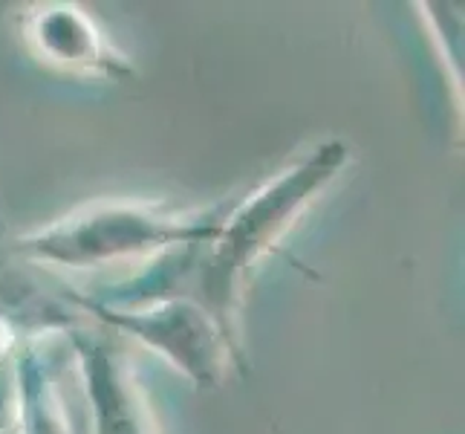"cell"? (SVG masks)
I'll return each mask as SVG.
<instances>
[{
  "label": "cell",
  "instance_id": "6da1fadb",
  "mask_svg": "<svg viewBox=\"0 0 465 434\" xmlns=\"http://www.w3.org/2000/svg\"><path fill=\"white\" fill-rule=\"evenodd\" d=\"M347 154L350 148L339 139L315 145L301 163L283 168L246 197L229 200L212 235L188 247H176V252H168L156 269L127 287H116L119 293L99 304L139 308L163 298L194 301L214 318L237 359L246 365L243 350L237 345V313L240 298L246 293L249 267L275 249L292 220L315 200L318 191L335 180V174L347 163Z\"/></svg>",
  "mask_w": 465,
  "mask_h": 434
},
{
  "label": "cell",
  "instance_id": "7a4b0ae2",
  "mask_svg": "<svg viewBox=\"0 0 465 434\" xmlns=\"http://www.w3.org/2000/svg\"><path fill=\"white\" fill-rule=\"evenodd\" d=\"M226 203L203 215H168L148 203H93L46 229L21 237V258L55 267H104L145 252L188 247L212 235Z\"/></svg>",
  "mask_w": 465,
  "mask_h": 434
},
{
  "label": "cell",
  "instance_id": "3957f363",
  "mask_svg": "<svg viewBox=\"0 0 465 434\" xmlns=\"http://www.w3.org/2000/svg\"><path fill=\"white\" fill-rule=\"evenodd\" d=\"M67 298L78 301L84 310L104 318L110 328L127 330L139 342L163 353L168 362L185 371L200 389H217L226 362H234L240 371H246V365L237 359V353L214 325V318L203 308H197L194 301L163 298L139 304V308H104V304L84 296L70 293Z\"/></svg>",
  "mask_w": 465,
  "mask_h": 434
},
{
  "label": "cell",
  "instance_id": "277c9868",
  "mask_svg": "<svg viewBox=\"0 0 465 434\" xmlns=\"http://www.w3.org/2000/svg\"><path fill=\"white\" fill-rule=\"evenodd\" d=\"M24 32L32 50L55 67L104 76L114 82L134 76L131 64L104 41L93 18L75 6H38L24 18Z\"/></svg>",
  "mask_w": 465,
  "mask_h": 434
},
{
  "label": "cell",
  "instance_id": "5b68a950",
  "mask_svg": "<svg viewBox=\"0 0 465 434\" xmlns=\"http://www.w3.org/2000/svg\"><path fill=\"white\" fill-rule=\"evenodd\" d=\"M78 357L87 377L95 434H153L151 414L116 353L104 342L78 339Z\"/></svg>",
  "mask_w": 465,
  "mask_h": 434
},
{
  "label": "cell",
  "instance_id": "8992f818",
  "mask_svg": "<svg viewBox=\"0 0 465 434\" xmlns=\"http://www.w3.org/2000/svg\"><path fill=\"white\" fill-rule=\"evenodd\" d=\"M9 345H12V330L6 328V321L0 318V357H4Z\"/></svg>",
  "mask_w": 465,
  "mask_h": 434
}]
</instances>
